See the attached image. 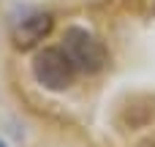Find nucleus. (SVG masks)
Here are the masks:
<instances>
[{"label": "nucleus", "instance_id": "nucleus-1", "mask_svg": "<svg viewBox=\"0 0 155 147\" xmlns=\"http://www.w3.org/2000/svg\"><path fill=\"white\" fill-rule=\"evenodd\" d=\"M63 49L71 57L74 68L84 71V74H98L109 63V52H106L104 41L84 27H68L63 35Z\"/></svg>", "mask_w": 155, "mask_h": 147}, {"label": "nucleus", "instance_id": "nucleus-2", "mask_svg": "<svg viewBox=\"0 0 155 147\" xmlns=\"http://www.w3.org/2000/svg\"><path fill=\"white\" fill-rule=\"evenodd\" d=\"M33 76L46 90H65L74 85L76 68L63 46H46L33 57Z\"/></svg>", "mask_w": 155, "mask_h": 147}, {"label": "nucleus", "instance_id": "nucleus-3", "mask_svg": "<svg viewBox=\"0 0 155 147\" xmlns=\"http://www.w3.org/2000/svg\"><path fill=\"white\" fill-rule=\"evenodd\" d=\"M52 16L49 14H44V11H35V14H30V16H25L16 27H14V33H11V38H14V46L16 49H33L35 44H41L49 33H52Z\"/></svg>", "mask_w": 155, "mask_h": 147}, {"label": "nucleus", "instance_id": "nucleus-4", "mask_svg": "<svg viewBox=\"0 0 155 147\" xmlns=\"http://www.w3.org/2000/svg\"><path fill=\"white\" fill-rule=\"evenodd\" d=\"M142 147H155V139H150V142H144Z\"/></svg>", "mask_w": 155, "mask_h": 147}, {"label": "nucleus", "instance_id": "nucleus-5", "mask_svg": "<svg viewBox=\"0 0 155 147\" xmlns=\"http://www.w3.org/2000/svg\"><path fill=\"white\" fill-rule=\"evenodd\" d=\"M0 147H5V145H3V142H0Z\"/></svg>", "mask_w": 155, "mask_h": 147}]
</instances>
